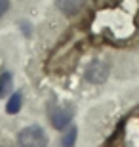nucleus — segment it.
I'll list each match as a JSON object with an SVG mask.
<instances>
[{
	"mask_svg": "<svg viewBox=\"0 0 139 147\" xmlns=\"http://www.w3.org/2000/svg\"><path fill=\"white\" fill-rule=\"evenodd\" d=\"M17 142L21 147H46L48 145V136L40 126H27L25 130L19 132Z\"/></svg>",
	"mask_w": 139,
	"mask_h": 147,
	"instance_id": "obj_1",
	"label": "nucleus"
},
{
	"mask_svg": "<svg viewBox=\"0 0 139 147\" xmlns=\"http://www.w3.org/2000/svg\"><path fill=\"white\" fill-rule=\"evenodd\" d=\"M21 103H23V98H21V94L15 92L13 96L10 98V101H8V105H6V111L10 115H15L17 111L21 109Z\"/></svg>",
	"mask_w": 139,
	"mask_h": 147,
	"instance_id": "obj_5",
	"label": "nucleus"
},
{
	"mask_svg": "<svg viewBox=\"0 0 139 147\" xmlns=\"http://www.w3.org/2000/svg\"><path fill=\"white\" fill-rule=\"evenodd\" d=\"M50 120H52L54 128H57V130L69 126L71 120H73V107H52Z\"/></svg>",
	"mask_w": 139,
	"mask_h": 147,
	"instance_id": "obj_2",
	"label": "nucleus"
},
{
	"mask_svg": "<svg viewBox=\"0 0 139 147\" xmlns=\"http://www.w3.org/2000/svg\"><path fill=\"white\" fill-rule=\"evenodd\" d=\"M107 75H109V65L105 63V61H93V63L90 65V69H88V73H86L88 80L95 82V84L103 82L105 78H107Z\"/></svg>",
	"mask_w": 139,
	"mask_h": 147,
	"instance_id": "obj_3",
	"label": "nucleus"
},
{
	"mask_svg": "<svg viewBox=\"0 0 139 147\" xmlns=\"http://www.w3.org/2000/svg\"><path fill=\"white\" fill-rule=\"evenodd\" d=\"M57 8L67 16H75L82 10V6L86 4V0H55Z\"/></svg>",
	"mask_w": 139,
	"mask_h": 147,
	"instance_id": "obj_4",
	"label": "nucleus"
},
{
	"mask_svg": "<svg viewBox=\"0 0 139 147\" xmlns=\"http://www.w3.org/2000/svg\"><path fill=\"white\" fill-rule=\"evenodd\" d=\"M8 6H10V2H8V0H0V17L8 11Z\"/></svg>",
	"mask_w": 139,
	"mask_h": 147,
	"instance_id": "obj_8",
	"label": "nucleus"
},
{
	"mask_svg": "<svg viewBox=\"0 0 139 147\" xmlns=\"http://www.w3.org/2000/svg\"><path fill=\"white\" fill-rule=\"evenodd\" d=\"M76 126H69V130L63 134L61 138V145L63 147H75V142H76Z\"/></svg>",
	"mask_w": 139,
	"mask_h": 147,
	"instance_id": "obj_6",
	"label": "nucleus"
},
{
	"mask_svg": "<svg viewBox=\"0 0 139 147\" xmlns=\"http://www.w3.org/2000/svg\"><path fill=\"white\" fill-rule=\"evenodd\" d=\"M11 92V75L10 73H4L0 75V98H4Z\"/></svg>",
	"mask_w": 139,
	"mask_h": 147,
	"instance_id": "obj_7",
	"label": "nucleus"
}]
</instances>
